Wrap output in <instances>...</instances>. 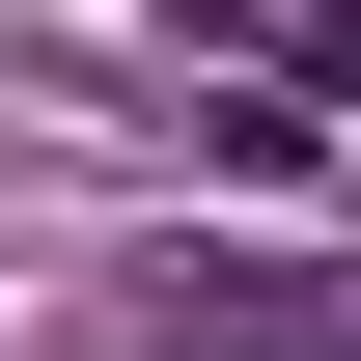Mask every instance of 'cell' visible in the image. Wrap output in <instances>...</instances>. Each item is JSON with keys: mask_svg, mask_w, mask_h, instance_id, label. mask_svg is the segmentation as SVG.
<instances>
[{"mask_svg": "<svg viewBox=\"0 0 361 361\" xmlns=\"http://www.w3.org/2000/svg\"><path fill=\"white\" fill-rule=\"evenodd\" d=\"M195 56H278V84H361V0H195Z\"/></svg>", "mask_w": 361, "mask_h": 361, "instance_id": "cell-1", "label": "cell"}, {"mask_svg": "<svg viewBox=\"0 0 361 361\" xmlns=\"http://www.w3.org/2000/svg\"><path fill=\"white\" fill-rule=\"evenodd\" d=\"M167 361H361L334 306H167Z\"/></svg>", "mask_w": 361, "mask_h": 361, "instance_id": "cell-2", "label": "cell"}]
</instances>
